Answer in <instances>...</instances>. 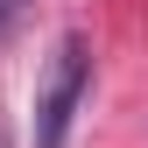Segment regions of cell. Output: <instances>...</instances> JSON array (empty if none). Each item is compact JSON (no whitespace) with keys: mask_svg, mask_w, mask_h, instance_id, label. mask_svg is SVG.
<instances>
[{"mask_svg":"<svg viewBox=\"0 0 148 148\" xmlns=\"http://www.w3.org/2000/svg\"><path fill=\"white\" fill-rule=\"evenodd\" d=\"M7 7H14V0H0V14H7Z\"/></svg>","mask_w":148,"mask_h":148,"instance_id":"7a4b0ae2","label":"cell"},{"mask_svg":"<svg viewBox=\"0 0 148 148\" xmlns=\"http://www.w3.org/2000/svg\"><path fill=\"white\" fill-rule=\"evenodd\" d=\"M85 92H92V49L85 35H64L42 64V85H35V148H64Z\"/></svg>","mask_w":148,"mask_h":148,"instance_id":"6da1fadb","label":"cell"}]
</instances>
